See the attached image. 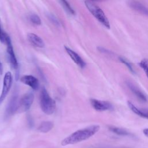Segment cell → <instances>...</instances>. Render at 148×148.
<instances>
[{
	"label": "cell",
	"instance_id": "18",
	"mask_svg": "<svg viewBox=\"0 0 148 148\" xmlns=\"http://www.w3.org/2000/svg\"><path fill=\"white\" fill-rule=\"evenodd\" d=\"M139 65L143 69L147 77L148 78V59L144 58L142 60L139 62Z\"/></svg>",
	"mask_w": 148,
	"mask_h": 148
},
{
	"label": "cell",
	"instance_id": "24",
	"mask_svg": "<svg viewBox=\"0 0 148 148\" xmlns=\"http://www.w3.org/2000/svg\"><path fill=\"white\" fill-rule=\"evenodd\" d=\"M3 72V66H2V64L0 61V75H1Z\"/></svg>",
	"mask_w": 148,
	"mask_h": 148
},
{
	"label": "cell",
	"instance_id": "19",
	"mask_svg": "<svg viewBox=\"0 0 148 148\" xmlns=\"http://www.w3.org/2000/svg\"><path fill=\"white\" fill-rule=\"evenodd\" d=\"M119 60L122 63H123L124 64H125L127 66V67L130 71V72H131L133 73H135V71L132 66V64L130 62V61L128 60H127L125 58L122 57H119Z\"/></svg>",
	"mask_w": 148,
	"mask_h": 148
},
{
	"label": "cell",
	"instance_id": "5",
	"mask_svg": "<svg viewBox=\"0 0 148 148\" xmlns=\"http://www.w3.org/2000/svg\"><path fill=\"white\" fill-rule=\"evenodd\" d=\"M34 99V95L32 92L29 91L25 93L19 101L18 111L25 112L29 110L33 103Z\"/></svg>",
	"mask_w": 148,
	"mask_h": 148
},
{
	"label": "cell",
	"instance_id": "14",
	"mask_svg": "<svg viewBox=\"0 0 148 148\" xmlns=\"http://www.w3.org/2000/svg\"><path fill=\"white\" fill-rule=\"evenodd\" d=\"M129 5L133 9L148 16V8L141 3L136 1H132L129 3Z\"/></svg>",
	"mask_w": 148,
	"mask_h": 148
},
{
	"label": "cell",
	"instance_id": "17",
	"mask_svg": "<svg viewBox=\"0 0 148 148\" xmlns=\"http://www.w3.org/2000/svg\"><path fill=\"white\" fill-rule=\"evenodd\" d=\"M61 5L63 6L64 8L65 9V10L68 12L69 13L71 14H75V10L72 9V8L70 4L69 3V2L68 1H60Z\"/></svg>",
	"mask_w": 148,
	"mask_h": 148
},
{
	"label": "cell",
	"instance_id": "7",
	"mask_svg": "<svg viewBox=\"0 0 148 148\" xmlns=\"http://www.w3.org/2000/svg\"><path fill=\"white\" fill-rule=\"evenodd\" d=\"M18 102L19 101L18 100V94L16 92H14L6 106L5 110L6 118L12 116L14 113L18 111Z\"/></svg>",
	"mask_w": 148,
	"mask_h": 148
},
{
	"label": "cell",
	"instance_id": "8",
	"mask_svg": "<svg viewBox=\"0 0 148 148\" xmlns=\"http://www.w3.org/2000/svg\"><path fill=\"white\" fill-rule=\"evenodd\" d=\"M90 103L92 108L97 111H105L110 110L113 108L112 104L110 102L105 101L91 99Z\"/></svg>",
	"mask_w": 148,
	"mask_h": 148
},
{
	"label": "cell",
	"instance_id": "16",
	"mask_svg": "<svg viewBox=\"0 0 148 148\" xmlns=\"http://www.w3.org/2000/svg\"><path fill=\"white\" fill-rule=\"evenodd\" d=\"M109 130L112 131L113 132L119 135H129V132L121 128H119V127H109Z\"/></svg>",
	"mask_w": 148,
	"mask_h": 148
},
{
	"label": "cell",
	"instance_id": "9",
	"mask_svg": "<svg viewBox=\"0 0 148 148\" xmlns=\"http://www.w3.org/2000/svg\"><path fill=\"white\" fill-rule=\"evenodd\" d=\"M20 81L31 87L33 90H37L39 86L38 79L32 75H24L20 78Z\"/></svg>",
	"mask_w": 148,
	"mask_h": 148
},
{
	"label": "cell",
	"instance_id": "21",
	"mask_svg": "<svg viewBox=\"0 0 148 148\" xmlns=\"http://www.w3.org/2000/svg\"><path fill=\"white\" fill-rule=\"evenodd\" d=\"M48 17H49V19L51 21V22H52L53 24H54L55 25H57V26H58V25H60V23H59L58 19L55 17V16H54V15L52 14H49L48 15Z\"/></svg>",
	"mask_w": 148,
	"mask_h": 148
},
{
	"label": "cell",
	"instance_id": "6",
	"mask_svg": "<svg viewBox=\"0 0 148 148\" xmlns=\"http://www.w3.org/2000/svg\"><path fill=\"white\" fill-rule=\"evenodd\" d=\"M12 75L10 72H7L3 77L2 90L0 95V105L5 100L8 92H9L12 84Z\"/></svg>",
	"mask_w": 148,
	"mask_h": 148
},
{
	"label": "cell",
	"instance_id": "3",
	"mask_svg": "<svg viewBox=\"0 0 148 148\" xmlns=\"http://www.w3.org/2000/svg\"><path fill=\"white\" fill-rule=\"evenodd\" d=\"M84 4L94 17L107 28H110V23L106 16L101 8L91 1H86Z\"/></svg>",
	"mask_w": 148,
	"mask_h": 148
},
{
	"label": "cell",
	"instance_id": "1",
	"mask_svg": "<svg viewBox=\"0 0 148 148\" xmlns=\"http://www.w3.org/2000/svg\"><path fill=\"white\" fill-rule=\"evenodd\" d=\"M99 125H92L84 128L79 130L62 140L61 142V145L66 146L68 145H73L87 140L99 131Z\"/></svg>",
	"mask_w": 148,
	"mask_h": 148
},
{
	"label": "cell",
	"instance_id": "23",
	"mask_svg": "<svg viewBox=\"0 0 148 148\" xmlns=\"http://www.w3.org/2000/svg\"><path fill=\"white\" fill-rule=\"evenodd\" d=\"M143 134L147 136L148 137V128H145L143 130Z\"/></svg>",
	"mask_w": 148,
	"mask_h": 148
},
{
	"label": "cell",
	"instance_id": "11",
	"mask_svg": "<svg viewBox=\"0 0 148 148\" xmlns=\"http://www.w3.org/2000/svg\"><path fill=\"white\" fill-rule=\"evenodd\" d=\"M126 84L129 88V89L132 91V92L135 95V96L141 101L146 102L147 101L146 97L143 94V92L132 82L131 81H127Z\"/></svg>",
	"mask_w": 148,
	"mask_h": 148
},
{
	"label": "cell",
	"instance_id": "12",
	"mask_svg": "<svg viewBox=\"0 0 148 148\" xmlns=\"http://www.w3.org/2000/svg\"><path fill=\"white\" fill-rule=\"evenodd\" d=\"M27 39L30 43H31L35 47L43 48L45 46L43 40L36 34L34 33H29L27 35Z\"/></svg>",
	"mask_w": 148,
	"mask_h": 148
},
{
	"label": "cell",
	"instance_id": "2",
	"mask_svg": "<svg viewBox=\"0 0 148 148\" xmlns=\"http://www.w3.org/2000/svg\"><path fill=\"white\" fill-rule=\"evenodd\" d=\"M40 105L42 110L49 115L53 114L56 108L55 101L51 98L45 87H43L40 91Z\"/></svg>",
	"mask_w": 148,
	"mask_h": 148
},
{
	"label": "cell",
	"instance_id": "22",
	"mask_svg": "<svg viewBox=\"0 0 148 148\" xmlns=\"http://www.w3.org/2000/svg\"><path fill=\"white\" fill-rule=\"evenodd\" d=\"M0 41L1 42H5V33L2 31L0 25Z\"/></svg>",
	"mask_w": 148,
	"mask_h": 148
},
{
	"label": "cell",
	"instance_id": "20",
	"mask_svg": "<svg viewBox=\"0 0 148 148\" xmlns=\"http://www.w3.org/2000/svg\"><path fill=\"white\" fill-rule=\"evenodd\" d=\"M29 19H30L31 21L35 25H40L42 23L40 17L36 14H31L30 17H29Z\"/></svg>",
	"mask_w": 148,
	"mask_h": 148
},
{
	"label": "cell",
	"instance_id": "4",
	"mask_svg": "<svg viewBox=\"0 0 148 148\" xmlns=\"http://www.w3.org/2000/svg\"><path fill=\"white\" fill-rule=\"evenodd\" d=\"M5 42L7 45V53H8L9 61L13 69H17L18 66V62L16 57L15 54L14 53L12 42L10 37L5 33Z\"/></svg>",
	"mask_w": 148,
	"mask_h": 148
},
{
	"label": "cell",
	"instance_id": "15",
	"mask_svg": "<svg viewBox=\"0 0 148 148\" xmlns=\"http://www.w3.org/2000/svg\"><path fill=\"white\" fill-rule=\"evenodd\" d=\"M53 123L51 121H45L40 123L38 128V130L41 132L46 133L50 131L53 128Z\"/></svg>",
	"mask_w": 148,
	"mask_h": 148
},
{
	"label": "cell",
	"instance_id": "13",
	"mask_svg": "<svg viewBox=\"0 0 148 148\" xmlns=\"http://www.w3.org/2000/svg\"><path fill=\"white\" fill-rule=\"evenodd\" d=\"M127 104L129 108L136 114L140 117L147 119H148V109H140L137 108L135 105H134L131 101H127Z\"/></svg>",
	"mask_w": 148,
	"mask_h": 148
},
{
	"label": "cell",
	"instance_id": "10",
	"mask_svg": "<svg viewBox=\"0 0 148 148\" xmlns=\"http://www.w3.org/2000/svg\"><path fill=\"white\" fill-rule=\"evenodd\" d=\"M65 49L66 53L68 54L71 58L73 61V62L77 64L81 68H83L86 66V63L84 60L81 58V57L75 51L69 49V47L65 46Z\"/></svg>",
	"mask_w": 148,
	"mask_h": 148
}]
</instances>
